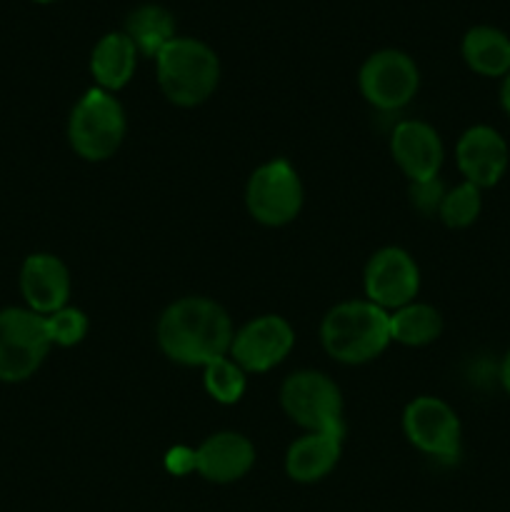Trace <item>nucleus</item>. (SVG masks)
I'll use <instances>...</instances> for the list:
<instances>
[{"label":"nucleus","instance_id":"8","mask_svg":"<svg viewBox=\"0 0 510 512\" xmlns=\"http://www.w3.org/2000/svg\"><path fill=\"white\" fill-rule=\"evenodd\" d=\"M358 88L365 103L395 113L413 103L420 88V70L405 50L383 48L365 58L358 70Z\"/></svg>","mask_w":510,"mask_h":512},{"label":"nucleus","instance_id":"27","mask_svg":"<svg viewBox=\"0 0 510 512\" xmlns=\"http://www.w3.org/2000/svg\"><path fill=\"white\" fill-rule=\"evenodd\" d=\"M500 105H503V110L508 113L510 118V73L503 78V85H500Z\"/></svg>","mask_w":510,"mask_h":512},{"label":"nucleus","instance_id":"10","mask_svg":"<svg viewBox=\"0 0 510 512\" xmlns=\"http://www.w3.org/2000/svg\"><path fill=\"white\" fill-rule=\"evenodd\" d=\"M365 300L378 308L393 310L418 300L420 293V268L413 255L398 245H388L370 255L363 270Z\"/></svg>","mask_w":510,"mask_h":512},{"label":"nucleus","instance_id":"6","mask_svg":"<svg viewBox=\"0 0 510 512\" xmlns=\"http://www.w3.org/2000/svg\"><path fill=\"white\" fill-rule=\"evenodd\" d=\"M280 408L290 423L305 433L345 430L343 393L330 375L320 370H298L280 385Z\"/></svg>","mask_w":510,"mask_h":512},{"label":"nucleus","instance_id":"25","mask_svg":"<svg viewBox=\"0 0 510 512\" xmlns=\"http://www.w3.org/2000/svg\"><path fill=\"white\" fill-rule=\"evenodd\" d=\"M163 465L170 475H175V478H185V475L195 473V468H198L195 448H190V445H173V448L165 453Z\"/></svg>","mask_w":510,"mask_h":512},{"label":"nucleus","instance_id":"4","mask_svg":"<svg viewBox=\"0 0 510 512\" xmlns=\"http://www.w3.org/2000/svg\"><path fill=\"white\" fill-rule=\"evenodd\" d=\"M128 133L125 108L115 93L90 88L73 105L68 118V143L85 163H105L123 145Z\"/></svg>","mask_w":510,"mask_h":512},{"label":"nucleus","instance_id":"22","mask_svg":"<svg viewBox=\"0 0 510 512\" xmlns=\"http://www.w3.org/2000/svg\"><path fill=\"white\" fill-rule=\"evenodd\" d=\"M480 213H483V190L463 180V183H458L455 188L445 190L438 218L445 228L465 230L480 218Z\"/></svg>","mask_w":510,"mask_h":512},{"label":"nucleus","instance_id":"20","mask_svg":"<svg viewBox=\"0 0 510 512\" xmlns=\"http://www.w3.org/2000/svg\"><path fill=\"white\" fill-rule=\"evenodd\" d=\"M443 335V315L435 305L413 303L390 313V340L405 348H425Z\"/></svg>","mask_w":510,"mask_h":512},{"label":"nucleus","instance_id":"7","mask_svg":"<svg viewBox=\"0 0 510 512\" xmlns=\"http://www.w3.org/2000/svg\"><path fill=\"white\" fill-rule=\"evenodd\" d=\"M50 335L45 315L30 308L0 310V383H25L48 358Z\"/></svg>","mask_w":510,"mask_h":512},{"label":"nucleus","instance_id":"2","mask_svg":"<svg viewBox=\"0 0 510 512\" xmlns=\"http://www.w3.org/2000/svg\"><path fill=\"white\" fill-rule=\"evenodd\" d=\"M323 350L340 365H365L388 350L390 313L370 300H343L323 315Z\"/></svg>","mask_w":510,"mask_h":512},{"label":"nucleus","instance_id":"5","mask_svg":"<svg viewBox=\"0 0 510 512\" xmlns=\"http://www.w3.org/2000/svg\"><path fill=\"white\" fill-rule=\"evenodd\" d=\"M305 188L300 173L285 158L258 165L245 183V208L255 223L265 228H283L300 215Z\"/></svg>","mask_w":510,"mask_h":512},{"label":"nucleus","instance_id":"13","mask_svg":"<svg viewBox=\"0 0 510 512\" xmlns=\"http://www.w3.org/2000/svg\"><path fill=\"white\" fill-rule=\"evenodd\" d=\"M390 155L410 183L438 178L445 160L443 138L425 120H400L390 133Z\"/></svg>","mask_w":510,"mask_h":512},{"label":"nucleus","instance_id":"17","mask_svg":"<svg viewBox=\"0 0 510 512\" xmlns=\"http://www.w3.org/2000/svg\"><path fill=\"white\" fill-rule=\"evenodd\" d=\"M138 58L133 40L123 30L105 33L90 50V75L95 80V88L108 90V93L123 90L135 78Z\"/></svg>","mask_w":510,"mask_h":512},{"label":"nucleus","instance_id":"26","mask_svg":"<svg viewBox=\"0 0 510 512\" xmlns=\"http://www.w3.org/2000/svg\"><path fill=\"white\" fill-rule=\"evenodd\" d=\"M500 385H503V390L508 393V398H510V348H508V353H505L503 363H500Z\"/></svg>","mask_w":510,"mask_h":512},{"label":"nucleus","instance_id":"3","mask_svg":"<svg viewBox=\"0 0 510 512\" xmlns=\"http://www.w3.org/2000/svg\"><path fill=\"white\" fill-rule=\"evenodd\" d=\"M155 78L168 103L198 108L218 90L220 58L203 40L175 35L155 58Z\"/></svg>","mask_w":510,"mask_h":512},{"label":"nucleus","instance_id":"23","mask_svg":"<svg viewBox=\"0 0 510 512\" xmlns=\"http://www.w3.org/2000/svg\"><path fill=\"white\" fill-rule=\"evenodd\" d=\"M45 325H48L50 343L58 345V348H75V345L83 343L90 330L88 315L73 305H65V308L45 315Z\"/></svg>","mask_w":510,"mask_h":512},{"label":"nucleus","instance_id":"16","mask_svg":"<svg viewBox=\"0 0 510 512\" xmlns=\"http://www.w3.org/2000/svg\"><path fill=\"white\" fill-rule=\"evenodd\" d=\"M345 430L303 433L285 453V473L293 483L310 485L328 478L343 455Z\"/></svg>","mask_w":510,"mask_h":512},{"label":"nucleus","instance_id":"15","mask_svg":"<svg viewBox=\"0 0 510 512\" xmlns=\"http://www.w3.org/2000/svg\"><path fill=\"white\" fill-rule=\"evenodd\" d=\"M198 468L195 473L203 480L215 485L238 483L240 478L253 470L255 465V445L235 430H220L208 435L203 443L195 448Z\"/></svg>","mask_w":510,"mask_h":512},{"label":"nucleus","instance_id":"11","mask_svg":"<svg viewBox=\"0 0 510 512\" xmlns=\"http://www.w3.org/2000/svg\"><path fill=\"white\" fill-rule=\"evenodd\" d=\"M295 348V330L283 315H258L240 325L230 343V358L245 373H268L285 363Z\"/></svg>","mask_w":510,"mask_h":512},{"label":"nucleus","instance_id":"14","mask_svg":"<svg viewBox=\"0 0 510 512\" xmlns=\"http://www.w3.org/2000/svg\"><path fill=\"white\" fill-rule=\"evenodd\" d=\"M18 283L25 308L38 315H50L65 308L70 300V290H73L68 265L53 253L28 255L20 265Z\"/></svg>","mask_w":510,"mask_h":512},{"label":"nucleus","instance_id":"19","mask_svg":"<svg viewBox=\"0 0 510 512\" xmlns=\"http://www.w3.org/2000/svg\"><path fill=\"white\" fill-rule=\"evenodd\" d=\"M123 33L133 40L140 58H158L160 50L175 38V18L168 8L155 3H145L130 10L125 18Z\"/></svg>","mask_w":510,"mask_h":512},{"label":"nucleus","instance_id":"21","mask_svg":"<svg viewBox=\"0 0 510 512\" xmlns=\"http://www.w3.org/2000/svg\"><path fill=\"white\" fill-rule=\"evenodd\" d=\"M203 388L218 405H235L248 388V373L230 355L213 360L203 368Z\"/></svg>","mask_w":510,"mask_h":512},{"label":"nucleus","instance_id":"18","mask_svg":"<svg viewBox=\"0 0 510 512\" xmlns=\"http://www.w3.org/2000/svg\"><path fill=\"white\" fill-rule=\"evenodd\" d=\"M460 55L475 75L505 78L510 73V35L495 25H473L463 35Z\"/></svg>","mask_w":510,"mask_h":512},{"label":"nucleus","instance_id":"24","mask_svg":"<svg viewBox=\"0 0 510 512\" xmlns=\"http://www.w3.org/2000/svg\"><path fill=\"white\" fill-rule=\"evenodd\" d=\"M445 183L438 178H428V180H418V183H410L408 188V198L413 203V208L418 210L420 215L425 218H438L440 203L445 198Z\"/></svg>","mask_w":510,"mask_h":512},{"label":"nucleus","instance_id":"12","mask_svg":"<svg viewBox=\"0 0 510 512\" xmlns=\"http://www.w3.org/2000/svg\"><path fill=\"white\" fill-rule=\"evenodd\" d=\"M455 165L465 183L475 188H495L510 165V148L493 125H470L455 145Z\"/></svg>","mask_w":510,"mask_h":512},{"label":"nucleus","instance_id":"1","mask_svg":"<svg viewBox=\"0 0 510 512\" xmlns=\"http://www.w3.org/2000/svg\"><path fill=\"white\" fill-rule=\"evenodd\" d=\"M233 320L228 310L203 295H185L160 313L155 340L170 363L205 368L225 358L233 343Z\"/></svg>","mask_w":510,"mask_h":512},{"label":"nucleus","instance_id":"9","mask_svg":"<svg viewBox=\"0 0 510 512\" xmlns=\"http://www.w3.org/2000/svg\"><path fill=\"white\" fill-rule=\"evenodd\" d=\"M403 435L418 453L435 460H458L463 423L450 403L435 395H418L403 410Z\"/></svg>","mask_w":510,"mask_h":512},{"label":"nucleus","instance_id":"28","mask_svg":"<svg viewBox=\"0 0 510 512\" xmlns=\"http://www.w3.org/2000/svg\"><path fill=\"white\" fill-rule=\"evenodd\" d=\"M33 3H40V5H48V3H55V0H33Z\"/></svg>","mask_w":510,"mask_h":512}]
</instances>
